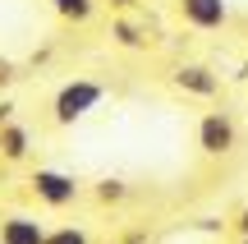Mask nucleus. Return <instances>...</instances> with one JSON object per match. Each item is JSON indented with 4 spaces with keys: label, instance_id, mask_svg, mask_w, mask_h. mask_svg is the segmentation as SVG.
<instances>
[{
    "label": "nucleus",
    "instance_id": "nucleus-10",
    "mask_svg": "<svg viewBox=\"0 0 248 244\" xmlns=\"http://www.w3.org/2000/svg\"><path fill=\"white\" fill-rule=\"evenodd\" d=\"M92 194H97V203H106V208H110V203H124V198H129V184L115 180V175H106V180H97V189H92Z\"/></svg>",
    "mask_w": 248,
    "mask_h": 244
},
{
    "label": "nucleus",
    "instance_id": "nucleus-3",
    "mask_svg": "<svg viewBox=\"0 0 248 244\" xmlns=\"http://www.w3.org/2000/svg\"><path fill=\"white\" fill-rule=\"evenodd\" d=\"M198 147H202V157H230L239 147V125L230 111H207L198 120Z\"/></svg>",
    "mask_w": 248,
    "mask_h": 244
},
{
    "label": "nucleus",
    "instance_id": "nucleus-9",
    "mask_svg": "<svg viewBox=\"0 0 248 244\" xmlns=\"http://www.w3.org/2000/svg\"><path fill=\"white\" fill-rule=\"evenodd\" d=\"M110 37H115L120 46H133V51L152 42V37H147V28H133V23H129V18H124V14L115 18V23H110Z\"/></svg>",
    "mask_w": 248,
    "mask_h": 244
},
{
    "label": "nucleus",
    "instance_id": "nucleus-1",
    "mask_svg": "<svg viewBox=\"0 0 248 244\" xmlns=\"http://www.w3.org/2000/svg\"><path fill=\"white\" fill-rule=\"evenodd\" d=\"M101 101H106V88H101L97 79H69V83H60L55 97H51V120L60 129H74V125H83Z\"/></svg>",
    "mask_w": 248,
    "mask_h": 244
},
{
    "label": "nucleus",
    "instance_id": "nucleus-8",
    "mask_svg": "<svg viewBox=\"0 0 248 244\" xmlns=\"http://www.w3.org/2000/svg\"><path fill=\"white\" fill-rule=\"evenodd\" d=\"M97 5L101 0H51L55 18H64V23H92L97 18Z\"/></svg>",
    "mask_w": 248,
    "mask_h": 244
},
{
    "label": "nucleus",
    "instance_id": "nucleus-11",
    "mask_svg": "<svg viewBox=\"0 0 248 244\" xmlns=\"http://www.w3.org/2000/svg\"><path fill=\"white\" fill-rule=\"evenodd\" d=\"M46 244H92V235H88L83 226H51Z\"/></svg>",
    "mask_w": 248,
    "mask_h": 244
},
{
    "label": "nucleus",
    "instance_id": "nucleus-12",
    "mask_svg": "<svg viewBox=\"0 0 248 244\" xmlns=\"http://www.w3.org/2000/svg\"><path fill=\"white\" fill-rule=\"evenodd\" d=\"M234 235H239V240H248V203H244L239 212H234Z\"/></svg>",
    "mask_w": 248,
    "mask_h": 244
},
{
    "label": "nucleus",
    "instance_id": "nucleus-14",
    "mask_svg": "<svg viewBox=\"0 0 248 244\" xmlns=\"http://www.w3.org/2000/svg\"><path fill=\"white\" fill-rule=\"evenodd\" d=\"M133 5H138V0H110V9H120V14H124V9H133Z\"/></svg>",
    "mask_w": 248,
    "mask_h": 244
},
{
    "label": "nucleus",
    "instance_id": "nucleus-4",
    "mask_svg": "<svg viewBox=\"0 0 248 244\" xmlns=\"http://www.w3.org/2000/svg\"><path fill=\"white\" fill-rule=\"evenodd\" d=\"M175 9L198 33H221L230 23V0H175Z\"/></svg>",
    "mask_w": 248,
    "mask_h": 244
},
{
    "label": "nucleus",
    "instance_id": "nucleus-5",
    "mask_svg": "<svg viewBox=\"0 0 248 244\" xmlns=\"http://www.w3.org/2000/svg\"><path fill=\"white\" fill-rule=\"evenodd\" d=\"M170 83H175L184 97H216V92H221V79H216V69H212V65H198V60L175 65Z\"/></svg>",
    "mask_w": 248,
    "mask_h": 244
},
{
    "label": "nucleus",
    "instance_id": "nucleus-13",
    "mask_svg": "<svg viewBox=\"0 0 248 244\" xmlns=\"http://www.w3.org/2000/svg\"><path fill=\"white\" fill-rule=\"evenodd\" d=\"M9 83H14V65L0 60V88H9Z\"/></svg>",
    "mask_w": 248,
    "mask_h": 244
},
{
    "label": "nucleus",
    "instance_id": "nucleus-6",
    "mask_svg": "<svg viewBox=\"0 0 248 244\" xmlns=\"http://www.w3.org/2000/svg\"><path fill=\"white\" fill-rule=\"evenodd\" d=\"M51 226L32 212H5L0 217V244H46Z\"/></svg>",
    "mask_w": 248,
    "mask_h": 244
},
{
    "label": "nucleus",
    "instance_id": "nucleus-15",
    "mask_svg": "<svg viewBox=\"0 0 248 244\" xmlns=\"http://www.w3.org/2000/svg\"><path fill=\"white\" fill-rule=\"evenodd\" d=\"M147 235H142V230H129V235H124V244H142Z\"/></svg>",
    "mask_w": 248,
    "mask_h": 244
},
{
    "label": "nucleus",
    "instance_id": "nucleus-16",
    "mask_svg": "<svg viewBox=\"0 0 248 244\" xmlns=\"http://www.w3.org/2000/svg\"><path fill=\"white\" fill-rule=\"evenodd\" d=\"M234 244H248V240H234Z\"/></svg>",
    "mask_w": 248,
    "mask_h": 244
},
{
    "label": "nucleus",
    "instance_id": "nucleus-7",
    "mask_svg": "<svg viewBox=\"0 0 248 244\" xmlns=\"http://www.w3.org/2000/svg\"><path fill=\"white\" fill-rule=\"evenodd\" d=\"M32 152V134L23 125H5L0 129V162H23Z\"/></svg>",
    "mask_w": 248,
    "mask_h": 244
},
{
    "label": "nucleus",
    "instance_id": "nucleus-2",
    "mask_svg": "<svg viewBox=\"0 0 248 244\" xmlns=\"http://www.w3.org/2000/svg\"><path fill=\"white\" fill-rule=\"evenodd\" d=\"M28 189H32V198L42 203V208H74V203L83 198V184L74 180L69 171H55V166H37L32 175H28Z\"/></svg>",
    "mask_w": 248,
    "mask_h": 244
}]
</instances>
